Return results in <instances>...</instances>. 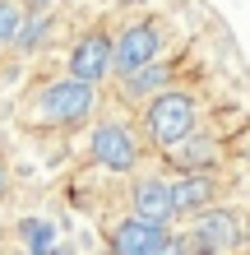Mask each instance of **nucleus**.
<instances>
[{
  "label": "nucleus",
  "mask_w": 250,
  "mask_h": 255,
  "mask_svg": "<svg viewBox=\"0 0 250 255\" xmlns=\"http://www.w3.org/2000/svg\"><path fill=\"white\" fill-rule=\"evenodd\" d=\"M23 19H28V9L19 0H0V47H14V42H19Z\"/></svg>",
  "instance_id": "13"
},
{
  "label": "nucleus",
  "mask_w": 250,
  "mask_h": 255,
  "mask_svg": "<svg viewBox=\"0 0 250 255\" xmlns=\"http://www.w3.org/2000/svg\"><path fill=\"white\" fill-rule=\"evenodd\" d=\"M130 214L139 218H153V223H167L176 218V200H171V181L167 176H135V186H130Z\"/></svg>",
  "instance_id": "8"
},
{
  "label": "nucleus",
  "mask_w": 250,
  "mask_h": 255,
  "mask_svg": "<svg viewBox=\"0 0 250 255\" xmlns=\"http://www.w3.org/2000/svg\"><path fill=\"white\" fill-rule=\"evenodd\" d=\"M158 255H199V251L190 246L185 237H167V242H163V251H158Z\"/></svg>",
  "instance_id": "14"
},
{
  "label": "nucleus",
  "mask_w": 250,
  "mask_h": 255,
  "mask_svg": "<svg viewBox=\"0 0 250 255\" xmlns=\"http://www.w3.org/2000/svg\"><path fill=\"white\" fill-rule=\"evenodd\" d=\"M246 158H250V148H246Z\"/></svg>",
  "instance_id": "17"
},
{
  "label": "nucleus",
  "mask_w": 250,
  "mask_h": 255,
  "mask_svg": "<svg viewBox=\"0 0 250 255\" xmlns=\"http://www.w3.org/2000/svg\"><path fill=\"white\" fill-rule=\"evenodd\" d=\"M139 121H144V139L153 148H176L199 130V98L185 93V88H163L144 102Z\"/></svg>",
  "instance_id": "2"
},
{
  "label": "nucleus",
  "mask_w": 250,
  "mask_h": 255,
  "mask_svg": "<svg viewBox=\"0 0 250 255\" xmlns=\"http://www.w3.org/2000/svg\"><path fill=\"white\" fill-rule=\"evenodd\" d=\"M163 56V23L158 19H135L111 37V74H135Z\"/></svg>",
  "instance_id": "5"
},
{
  "label": "nucleus",
  "mask_w": 250,
  "mask_h": 255,
  "mask_svg": "<svg viewBox=\"0 0 250 255\" xmlns=\"http://www.w3.org/2000/svg\"><path fill=\"white\" fill-rule=\"evenodd\" d=\"M111 37L116 33H107V28H88V33H79V42L70 47V79H83V84H102L111 74Z\"/></svg>",
  "instance_id": "7"
},
{
  "label": "nucleus",
  "mask_w": 250,
  "mask_h": 255,
  "mask_svg": "<svg viewBox=\"0 0 250 255\" xmlns=\"http://www.w3.org/2000/svg\"><path fill=\"white\" fill-rule=\"evenodd\" d=\"M97 112V88L83 79H51L28 98V121L47 126V130H75Z\"/></svg>",
  "instance_id": "1"
},
{
  "label": "nucleus",
  "mask_w": 250,
  "mask_h": 255,
  "mask_svg": "<svg viewBox=\"0 0 250 255\" xmlns=\"http://www.w3.org/2000/svg\"><path fill=\"white\" fill-rule=\"evenodd\" d=\"M167 158H171L176 172H213L223 153H218V144L209 139V134H199V139L190 134V139H181L176 148H167Z\"/></svg>",
  "instance_id": "10"
},
{
  "label": "nucleus",
  "mask_w": 250,
  "mask_h": 255,
  "mask_svg": "<svg viewBox=\"0 0 250 255\" xmlns=\"http://www.w3.org/2000/svg\"><path fill=\"white\" fill-rule=\"evenodd\" d=\"M0 186H5V167H0Z\"/></svg>",
  "instance_id": "16"
},
{
  "label": "nucleus",
  "mask_w": 250,
  "mask_h": 255,
  "mask_svg": "<svg viewBox=\"0 0 250 255\" xmlns=\"http://www.w3.org/2000/svg\"><path fill=\"white\" fill-rule=\"evenodd\" d=\"M19 5H23L28 14H42V9H56L61 0H19Z\"/></svg>",
  "instance_id": "15"
},
{
  "label": "nucleus",
  "mask_w": 250,
  "mask_h": 255,
  "mask_svg": "<svg viewBox=\"0 0 250 255\" xmlns=\"http://www.w3.org/2000/svg\"><path fill=\"white\" fill-rule=\"evenodd\" d=\"M250 237V223L241 209L232 204H209L199 214H190V228H185V242L195 246L199 255H232L241 251Z\"/></svg>",
  "instance_id": "3"
},
{
  "label": "nucleus",
  "mask_w": 250,
  "mask_h": 255,
  "mask_svg": "<svg viewBox=\"0 0 250 255\" xmlns=\"http://www.w3.org/2000/svg\"><path fill=\"white\" fill-rule=\"evenodd\" d=\"M167 88V65H144V70H135V74H121V98L125 102H149L153 93H163Z\"/></svg>",
  "instance_id": "11"
},
{
  "label": "nucleus",
  "mask_w": 250,
  "mask_h": 255,
  "mask_svg": "<svg viewBox=\"0 0 250 255\" xmlns=\"http://www.w3.org/2000/svg\"><path fill=\"white\" fill-rule=\"evenodd\" d=\"M51 28H56L51 9H42V14H28V19H23V28H19V42H14V47H19V51H37V47H47Z\"/></svg>",
  "instance_id": "12"
},
{
  "label": "nucleus",
  "mask_w": 250,
  "mask_h": 255,
  "mask_svg": "<svg viewBox=\"0 0 250 255\" xmlns=\"http://www.w3.org/2000/svg\"><path fill=\"white\" fill-rule=\"evenodd\" d=\"M88 158H93L102 172L125 176V172L139 167L144 139H139V130L125 126V121H97V126H93V139H88Z\"/></svg>",
  "instance_id": "4"
},
{
  "label": "nucleus",
  "mask_w": 250,
  "mask_h": 255,
  "mask_svg": "<svg viewBox=\"0 0 250 255\" xmlns=\"http://www.w3.org/2000/svg\"><path fill=\"white\" fill-rule=\"evenodd\" d=\"M167 237H171L167 223L125 214V218H116L111 228H107V251H111V255H158Z\"/></svg>",
  "instance_id": "6"
},
{
  "label": "nucleus",
  "mask_w": 250,
  "mask_h": 255,
  "mask_svg": "<svg viewBox=\"0 0 250 255\" xmlns=\"http://www.w3.org/2000/svg\"><path fill=\"white\" fill-rule=\"evenodd\" d=\"M171 200H176V218H190V214H199V209H209L218 200L213 172H181L171 181Z\"/></svg>",
  "instance_id": "9"
}]
</instances>
